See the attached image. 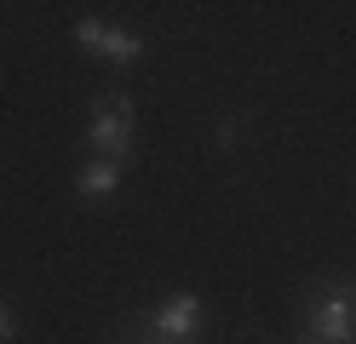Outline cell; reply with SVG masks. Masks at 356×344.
Listing matches in <instances>:
<instances>
[{"mask_svg":"<svg viewBox=\"0 0 356 344\" xmlns=\"http://www.w3.org/2000/svg\"><path fill=\"white\" fill-rule=\"evenodd\" d=\"M115 344H167V338H155V333H144V321L132 316V333H115Z\"/></svg>","mask_w":356,"mask_h":344,"instance_id":"cell-6","label":"cell"},{"mask_svg":"<svg viewBox=\"0 0 356 344\" xmlns=\"http://www.w3.org/2000/svg\"><path fill=\"white\" fill-rule=\"evenodd\" d=\"M17 338V316H12V304L0 298V344H12Z\"/></svg>","mask_w":356,"mask_h":344,"instance_id":"cell-7","label":"cell"},{"mask_svg":"<svg viewBox=\"0 0 356 344\" xmlns=\"http://www.w3.org/2000/svg\"><path fill=\"white\" fill-rule=\"evenodd\" d=\"M121 190V161H86L75 172V195L81 201H109Z\"/></svg>","mask_w":356,"mask_h":344,"instance_id":"cell-4","label":"cell"},{"mask_svg":"<svg viewBox=\"0 0 356 344\" xmlns=\"http://www.w3.org/2000/svg\"><path fill=\"white\" fill-rule=\"evenodd\" d=\"M92 52H104L109 63H138V58H144V40H138V35H127V29H109V23H104L98 40H92Z\"/></svg>","mask_w":356,"mask_h":344,"instance_id":"cell-5","label":"cell"},{"mask_svg":"<svg viewBox=\"0 0 356 344\" xmlns=\"http://www.w3.org/2000/svg\"><path fill=\"white\" fill-rule=\"evenodd\" d=\"M132 126H138V109H132L127 92H109L104 104H92V121H86V144L98 149V161H132Z\"/></svg>","mask_w":356,"mask_h":344,"instance_id":"cell-1","label":"cell"},{"mask_svg":"<svg viewBox=\"0 0 356 344\" xmlns=\"http://www.w3.org/2000/svg\"><path fill=\"white\" fill-rule=\"evenodd\" d=\"M305 321H310V333H316V344L350 338V333H356V293H350V287H327L322 304L305 310Z\"/></svg>","mask_w":356,"mask_h":344,"instance_id":"cell-3","label":"cell"},{"mask_svg":"<svg viewBox=\"0 0 356 344\" xmlns=\"http://www.w3.org/2000/svg\"><path fill=\"white\" fill-rule=\"evenodd\" d=\"M144 333L167 338V344H195V333H202V298L195 293H172L167 304H155L144 316Z\"/></svg>","mask_w":356,"mask_h":344,"instance_id":"cell-2","label":"cell"}]
</instances>
